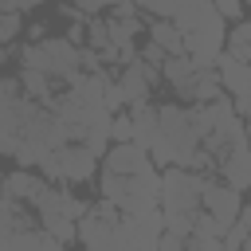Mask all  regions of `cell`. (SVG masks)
Listing matches in <instances>:
<instances>
[{
	"mask_svg": "<svg viewBox=\"0 0 251 251\" xmlns=\"http://www.w3.org/2000/svg\"><path fill=\"white\" fill-rule=\"evenodd\" d=\"M157 126H161V133H157V141H153V149H149L157 173L169 169V165L188 169L192 153L200 149V129H196V114H192V106H180V102L157 106Z\"/></svg>",
	"mask_w": 251,
	"mask_h": 251,
	"instance_id": "cell-1",
	"label": "cell"
},
{
	"mask_svg": "<svg viewBox=\"0 0 251 251\" xmlns=\"http://www.w3.org/2000/svg\"><path fill=\"white\" fill-rule=\"evenodd\" d=\"M204 180H208V176H200V173H192V169H180V165L161 169V220H165V231L188 239L192 220H196V212H200Z\"/></svg>",
	"mask_w": 251,
	"mask_h": 251,
	"instance_id": "cell-2",
	"label": "cell"
},
{
	"mask_svg": "<svg viewBox=\"0 0 251 251\" xmlns=\"http://www.w3.org/2000/svg\"><path fill=\"white\" fill-rule=\"evenodd\" d=\"M98 192H102V200H110L122 216H129V212H149V208H161V173H157V169H145V173H106V169H102Z\"/></svg>",
	"mask_w": 251,
	"mask_h": 251,
	"instance_id": "cell-3",
	"label": "cell"
},
{
	"mask_svg": "<svg viewBox=\"0 0 251 251\" xmlns=\"http://www.w3.org/2000/svg\"><path fill=\"white\" fill-rule=\"evenodd\" d=\"M75 227H78V243L86 251H133L129 239H126V227H122V212L110 200L90 204L75 220Z\"/></svg>",
	"mask_w": 251,
	"mask_h": 251,
	"instance_id": "cell-4",
	"label": "cell"
},
{
	"mask_svg": "<svg viewBox=\"0 0 251 251\" xmlns=\"http://www.w3.org/2000/svg\"><path fill=\"white\" fill-rule=\"evenodd\" d=\"M20 63L27 67V71H39V75H47L51 82L55 78H63V82H71L78 71H82V59H78V47L63 35V39H35V43H27V47H20Z\"/></svg>",
	"mask_w": 251,
	"mask_h": 251,
	"instance_id": "cell-5",
	"label": "cell"
},
{
	"mask_svg": "<svg viewBox=\"0 0 251 251\" xmlns=\"http://www.w3.org/2000/svg\"><path fill=\"white\" fill-rule=\"evenodd\" d=\"M98 161L102 157L94 149H86L82 141H67V145H59L43 157L39 173H43V180H55V184H86L94 176Z\"/></svg>",
	"mask_w": 251,
	"mask_h": 251,
	"instance_id": "cell-6",
	"label": "cell"
},
{
	"mask_svg": "<svg viewBox=\"0 0 251 251\" xmlns=\"http://www.w3.org/2000/svg\"><path fill=\"white\" fill-rule=\"evenodd\" d=\"M31 106H35V102L24 94L20 78H4V75H0V157H12V153H16Z\"/></svg>",
	"mask_w": 251,
	"mask_h": 251,
	"instance_id": "cell-7",
	"label": "cell"
},
{
	"mask_svg": "<svg viewBox=\"0 0 251 251\" xmlns=\"http://www.w3.org/2000/svg\"><path fill=\"white\" fill-rule=\"evenodd\" d=\"M239 208H243V192L224 184V180H204V196H200V212H208L212 220H220V227L227 231L235 220H239Z\"/></svg>",
	"mask_w": 251,
	"mask_h": 251,
	"instance_id": "cell-8",
	"label": "cell"
},
{
	"mask_svg": "<svg viewBox=\"0 0 251 251\" xmlns=\"http://www.w3.org/2000/svg\"><path fill=\"white\" fill-rule=\"evenodd\" d=\"M224 35H227V20H212L200 31H188L184 35V55L196 67H216V59L224 51Z\"/></svg>",
	"mask_w": 251,
	"mask_h": 251,
	"instance_id": "cell-9",
	"label": "cell"
},
{
	"mask_svg": "<svg viewBox=\"0 0 251 251\" xmlns=\"http://www.w3.org/2000/svg\"><path fill=\"white\" fill-rule=\"evenodd\" d=\"M31 208H35V216H39V220H78L90 204H86V200H78L71 188H55V184H47V188L31 200Z\"/></svg>",
	"mask_w": 251,
	"mask_h": 251,
	"instance_id": "cell-10",
	"label": "cell"
},
{
	"mask_svg": "<svg viewBox=\"0 0 251 251\" xmlns=\"http://www.w3.org/2000/svg\"><path fill=\"white\" fill-rule=\"evenodd\" d=\"M122 227H126V239H129L133 251H157V243H161V235H165L161 208L129 212V216H122Z\"/></svg>",
	"mask_w": 251,
	"mask_h": 251,
	"instance_id": "cell-11",
	"label": "cell"
},
{
	"mask_svg": "<svg viewBox=\"0 0 251 251\" xmlns=\"http://www.w3.org/2000/svg\"><path fill=\"white\" fill-rule=\"evenodd\" d=\"M102 169L106 173H145V169H157L149 149H141L137 141H114L106 153H102Z\"/></svg>",
	"mask_w": 251,
	"mask_h": 251,
	"instance_id": "cell-12",
	"label": "cell"
},
{
	"mask_svg": "<svg viewBox=\"0 0 251 251\" xmlns=\"http://www.w3.org/2000/svg\"><path fill=\"white\" fill-rule=\"evenodd\" d=\"M173 24H176V31L180 35H188V31H200L204 24H212V20H224L216 8H212V0H180L176 4V12L169 16Z\"/></svg>",
	"mask_w": 251,
	"mask_h": 251,
	"instance_id": "cell-13",
	"label": "cell"
},
{
	"mask_svg": "<svg viewBox=\"0 0 251 251\" xmlns=\"http://www.w3.org/2000/svg\"><path fill=\"white\" fill-rule=\"evenodd\" d=\"M188 106H200V102H216L220 94H224V86H220V75H216V67H196V75L188 78V86H180L176 90Z\"/></svg>",
	"mask_w": 251,
	"mask_h": 251,
	"instance_id": "cell-14",
	"label": "cell"
},
{
	"mask_svg": "<svg viewBox=\"0 0 251 251\" xmlns=\"http://www.w3.org/2000/svg\"><path fill=\"white\" fill-rule=\"evenodd\" d=\"M216 173H220V180H224V184H231V188L247 192V188H251V149H247V145L231 149L227 157H220Z\"/></svg>",
	"mask_w": 251,
	"mask_h": 251,
	"instance_id": "cell-15",
	"label": "cell"
},
{
	"mask_svg": "<svg viewBox=\"0 0 251 251\" xmlns=\"http://www.w3.org/2000/svg\"><path fill=\"white\" fill-rule=\"evenodd\" d=\"M43 188H47V180L35 176L31 169H16V173H8V176L0 180V192H4L8 200H20V204H31Z\"/></svg>",
	"mask_w": 251,
	"mask_h": 251,
	"instance_id": "cell-16",
	"label": "cell"
},
{
	"mask_svg": "<svg viewBox=\"0 0 251 251\" xmlns=\"http://www.w3.org/2000/svg\"><path fill=\"white\" fill-rule=\"evenodd\" d=\"M129 126H133V141H137L141 149H153V141H157V133H161V126H157V106H153V102L129 106Z\"/></svg>",
	"mask_w": 251,
	"mask_h": 251,
	"instance_id": "cell-17",
	"label": "cell"
},
{
	"mask_svg": "<svg viewBox=\"0 0 251 251\" xmlns=\"http://www.w3.org/2000/svg\"><path fill=\"white\" fill-rule=\"evenodd\" d=\"M216 75H220L224 94H239V90L251 86V63H239V59H231L227 51H220V59H216Z\"/></svg>",
	"mask_w": 251,
	"mask_h": 251,
	"instance_id": "cell-18",
	"label": "cell"
},
{
	"mask_svg": "<svg viewBox=\"0 0 251 251\" xmlns=\"http://www.w3.org/2000/svg\"><path fill=\"white\" fill-rule=\"evenodd\" d=\"M220 239H224L220 220H212L208 212H196L192 231H188V247H192V251H220Z\"/></svg>",
	"mask_w": 251,
	"mask_h": 251,
	"instance_id": "cell-19",
	"label": "cell"
},
{
	"mask_svg": "<svg viewBox=\"0 0 251 251\" xmlns=\"http://www.w3.org/2000/svg\"><path fill=\"white\" fill-rule=\"evenodd\" d=\"M149 39L165 51V55H184V35L176 31V24L173 20H149Z\"/></svg>",
	"mask_w": 251,
	"mask_h": 251,
	"instance_id": "cell-20",
	"label": "cell"
},
{
	"mask_svg": "<svg viewBox=\"0 0 251 251\" xmlns=\"http://www.w3.org/2000/svg\"><path fill=\"white\" fill-rule=\"evenodd\" d=\"M12 251H67V247L51 231H43V227H24V231H16Z\"/></svg>",
	"mask_w": 251,
	"mask_h": 251,
	"instance_id": "cell-21",
	"label": "cell"
},
{
	"mask_svg": "<svg viewBox=\"0 0 251 251\" xmlns=\"http://www.w3.org/2000/svg\"><path fill=\"white\" fill-rule=\"evenodd\" d=\"M192 75H196V63H192L188 55H165V63H161V78H165L173 90L188 86Z\"/></svg>",
	"mask_w": 251,
	"mask_h": 251,
	"instance_id": "cell-22",
	"label": "cell"
},
{
	"mask_svg": "<svg viewBox=\"0 0 251 251\" xmlns=\"http://www.w3.org/2000/svg\"><path fill=\"white\" fill-rule=\"evenodd\" d=\"M224 51L239 63H251V20H235V27L224 35Z\"/></svg>",
	"mask_w": 251,
	"mask_h": 251,
	"instance_id": "cell-23",
	"label": "cell"
},
{
	"mask_svg": "<svg viewBox=\"0 0 251 251\" xmlns=\"http://www.w3.org/2000/svg\"><path fill=\"white\" fill-rule=\"evenodd\" d=\"M106 27H110V47H129L133 35L145 31V27H141V16H110Z\"/></svg>",
	"mask_w": 251,
	"mask_h": 251,
	"instance_id": "cell-24",
	"label": "cell"
},
{
	"mask_svg": "<svg viewBox=\"0 0 251 251\" xmlns=\"http://www.w3.org/2000/svg\"><path fill=\"white\" fill-rule=\"evenodd\" d=\"M20 86H24V94H27L31 102H39V106L55 94V90H51V78H47V75H39V71H27V67L20 71Z\"/></svg>",
	"mask_w": 251,
	"mask_h": 251,
	"instance_id": "cell-25",
	"label": "cell"
},
{
	"mask_svg": "<svg viewBox=\"0 0 251 251\" xmlns=\"http://www.w3.org/2000/svg\"><path fill=\"white\" fill-rule=\"evenodd\" d=\"M39 227H43V231H51V235H55L63 247L78 239V227H75V220H39Z\"/></svg>",
	"mask_w": 251,
	"mask_h": 251,
	"instance_id": "cell-26",
	"label": "cell"
},
{
	"mask_svg": "<svg viewBox=\"0 0 251 251\" xmlns=\"http://www.w3.org/2000/svg\"><path fill=\"white\" fill-rule=\"evenodd\" d=\"M20 31H24L20 12H12V8H8V12H0V47H8V43L20 35Z\"/></svg>",
	"mask_w": 251,
	"mask_h": 251,
	"instance_id": "cell-27",
	"label": "cell"
},
{
	"mask_svg": "<svg viewBox=\"0 0 251 251\" xmlns=\"http://www.w3.org/2000/svg\"><path fill=\"white\" fill-rule=\"evenodd\" d=\"M133 4H137V12H145V16H153V20H169L180 0H133Z\"/></svg>",
	"mask_w": 251,
	"mask_h": 251,
	"instance_id": "cell-28",
	"label": "cell"
},
{
	"mask_svg": "<svg viewBox=\"0 0 251 251\" xmlns=\"http://www.w3.org/2000/svg\"><path fill=\"white\" fill-rule=\"evenodd\" d=\"M114 141H133V126H129V110H118L110 118V145Z\"/></svg>",
	"mask_w": 251,
	"mask_h": 251,
	"instance_id": "cell-29",
	"label": "cell"
},
{
	"mask_svg": "<svg viewBox=\"0 0 251 251\" xmlns=\"http://www.w3.org/2000/svg\"><path fill=\"white\" fill-rule=\"evenodd\" d=\"M212 8H216L224 20H231V24L243 20V0H212Z\"/></svg>",
	"mask_w": 251,
	"mask_h": 251,
	"instance_id": "cell-30",
	"label": "cell"
},
{
	"mask_svg": "<svg viewBox=\"0 0 251 251\" xmlns=\"http://www.w3.org/2000/svg\"><path fill=\"white\" fill-rule=\"evenodd\" d=\"M231 110L251 126V86H247V90H239V94H231Z\"/></svg>",
	"mask_w": 251,
	"mask_h": 251,
	"instance_id": "cell-31",
	"label": "cell"
},
{
	"mask_svg": "<svg viewBox=\"0 0 251 251\" xmlns=\"http://www.w3.org/2000/svg\"><path fill=\"white\" fill-rule=\"evenodd\" d=\"M157 251H192V247H188V239H184V235L165 231V235H161V243H157Z\"/></svg>",
	"mask_w": 251,
	"mask_h": 251,
	"instance_id": "cell-32",
	"label": "cell"
},
{
	"mask_svg": "<svg viewBox=\"0 0 251 251\" xmlns=\"http://www.w3.org/2000/svg\"><path fill=\"white\" fill-rule=\"evenodd\" d=\"M137 59H141V63H153V67H161V63H165V51H161V47H157V43L149 39V43H145V47L137 51Z\"/></svg>",
	"mask_w": 251,
	"mask_h": 251,
	"instance_id": "cell-33",
	"label": "cell"
},
{
	"mask_svg": "<svg viewBox=\"0 0 251 251\" xmlns=\"http://www.w3.org/2000/svg\"><path fill=\"white\" fill-rule=\"evenodd\" d=\"M75 8H78L82 16H102V8H106V0H75Z\"/></svg>",
	"mask_w": 251,
	"mask_h": 251,
	"instance_id": "cell-34",
	"label": "cell"
},
{
	"mask_svg": "<svg viewBox=\"0 0 251 251\" xmlns=\"http://www.w3.org/2000/svg\"><path fill=\"white\" fill-rule=\"evenodd\" d=\"M12 4V12H31V8H39L43 0H8Z\"/></svg>",
	"mask_w": 251,
	"mask_h": 251,
	"instance_id": "cell-35",
	"label": "cell"
},
{
	"mask_svg": "<svg viewBox=\"0 0 251 251\" xmlns=\"http://www.w3.org/2000/svg\"><path fill=\"white\" fill-rule=\"evenodd\" d=\"M4 63H8V47H0V71H4Z\"/></svg>",
	"mask_w": 251,
	"mask_h": 251,
	"instance_id": "cell-36",
	"label": "cell"
},
{
	"mask_svg": "<svg viewBox=\"0 0 251 251\" xmlns=\"http://www.w3.org/2000/svg\"><path fill=\"white\" fill-rule=\"evenodd\" d=\"M247 149H251V126H247Z\"/></svg>",
	"mask_w": 251,
	"mask_h": 251,
	"instance_id": "cell-37",
	"label": "cell"
},
{
	"mask_svg": "<svg viewBox=\"0 0 251 251\" xmlns=\"http://www.w3.org/2000/svg\"><path fill=\"white\" fill-rule=\"evenodd\" d=\"M243 8H251V0H243Z\"/></svg>",
	"mask_w": 251,
	"mask_h": 251,
	"instance_id": "cell-38",
	"label": "cell"
}]
</instances>
